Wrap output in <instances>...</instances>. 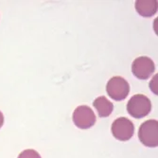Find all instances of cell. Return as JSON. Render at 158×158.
I'll return each instance as SVG.
<instances>
[{
  "mask_svg": "<svg viewBox=\"0 0 158 158\" xmlns=\"http://www.w3.org/2000/svg\"><path fill=\"white\" fill-rule=\"evenodd\" d=\"M152 102L148 97L142 94L133 96L127 103V112L135 118H142L150 114Z\"/></svg>",
  "mask_w": 158,
  "mask_h": 158,
  "instance_id": "cell-1",
  "label": "cell"
},
{
  "mask_svg": "<svg viewBox=\"0 0 158 158\" xmlns=\"http://www.w3.org/2000/svg\"><path fill=\"white\" fill-rule=\"evenodd\" d=\"M158 121L150 119L143 122L138 130V138L143 145L150 148L158 146Z\"/></svg>",
  "mask_w": 158,
  "mask_h": 158,
  "instance_id": "cell-2",
  "label": "cell"
},
{
  "mask_svg": "<svg viewBox=\"0 0 158 158\" xmlns=\"http://www.w3.org/2000/svg\"><path fill=\"white\" fill-rule=\"evenodd\" d=\"M106 91L109 97L117 102L125 99L130 92V85L128 81L119 76L111 78L106 85Z\"/></svg>",
  "mask_w": 158,
  "mask_h": 158,
  "instance_id": "cell-3",
  "label": "cell"
},
{
  "mask_svg": "<svg viewBox=\"0 0 158 158\" xmlns=\"http://www.w3.org/2000/svg\"><path fill=\"white\" fill-rule=\"evenodd\" d=\"M72 119L75 126L81 130H86L93 127L97 120L94 111L86 105L78 106L74 110Z\"/></svg>",
  "mask_w": 158,
  "mask_h": 158,
  "instance_id": "cell-4",
  "label": "cell"
},
{
  "mask_svg": "<svg viewBox=\"0 0 158 158\" xmlns=\"http://www.w3.org/2000/svg\"><path fill=\"white\" fill-rule=\"evenodd\" d=\"M111 131L114 137L119 141L131 139L135 133L134 123L127 118H118L112 124Z\"/></svg>",
  "mask_w": 158,
  "mask_h": 158,
  "instance_id": "cell-5",
  "label": "cell"
},
{
  "mask_svg": "<svg viewBox=\"0 0 158 158\" xmlns=\"http://www.w3.org/2000/svg\"><path fill=\"white\" fill-rule=\"evenodd\" d=\"M155 70L153 61L146 56L136 58L132 64V72L139 80H148Z\"/></svg>",
  "mask_w": 158,
  "mask_h": 158,
  "instance_id": "cell-6",
  "label": "cell"
},
{
  "mask_svg": "<svg viewBox=\"0 0 158 158\" xmlns=\"http://www.w3.org/2000/svg\"><path fill=\"white\" fill-rule=\"evenodd\" d=\"M135 10L143 17H152L157 12L158 1L156 0H138L135 4Z\"/></svg>",
  "mask_w": 158,
  "mask_h": 158,
  "instance_id": "cell-7",
  "label": "cell"
},
{
  "mask_svg": "<svg viewBox=\"0 0 158 158\" xmlns=\"http://www.w3.org/2000/svg\"><path fill=\"white\" fill-rule=\"evenodd\" d=\"M93 106L96 108L98 116L100 118H107L112 114L113 110H114V105L113 103L110 102V100L104 97V96H100L98 98H97L94 102H93Z\"/></svg>",
  "mask_w": 158,
  "mask_h": 158,
  "instance_id": "cell-8",
  "label": "cell"
},
{
  "mask_svg": "<svg viewBox=\"0 0 158 158\" xmlns=\"http://www.w3.org/2000/svg\"><path fill=\"white\" fill-rule=\"evenodd\" d=\"M17 158H42L41 155L38 153V152H36L35 150L32 149H28V150H25L23 151Z\"/></svg>",
  "mask_w": 158,
  "mask_h": 158,
  "instance_id": "cell-9",
  "label": "cell"
},
{
  "mask_svg": "<svg viewBox=\"0 0 158 158\" xmlns=\"http://www.w3.org/2000/svg\"><path fill=\"white\" fill-rule=\"evenodd\" d=\"M157 78H158V75H154L150 82V88L151 90L152 91L153 94L157 95L158 94V90H157Z\"/></svg>",
  "mask_w": 158,
  "mask_h": 158,
  "instance_id": "cell-10",
  "label": "cell"
},
{
  "mask_svg": "<svg viewBox=\"0 0 158 158\" xmlns=\"http://www.w3.org/2000/svg\"><path fill=\"white\" fill-rule=\"evenodd\" d=\"M4 124V116H3V114L2 112L0 111V128H1Z\"/></svg>",
  "mask_w": 158,
  "mask_h": 158,
  "instance_id": "cell-11",
  "label": "cell"
}]
</instances>
